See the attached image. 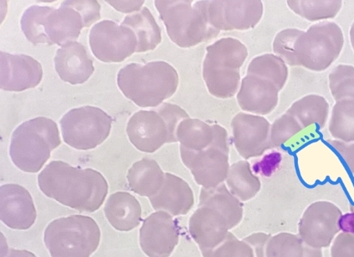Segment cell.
Segmentation results:
<instances>
[{
  "mask_svg": "<svg viewBox=\"0 0 354 257\" xmlns=\"http://www.w3.org/2000/svg\"><path fill=\"white\" fill-rule=\"evenodd\" d=\"M304 30L288 28L281 30L273 41V51L286 64L299 66L296 56V41Z\"/></svg>",
  "mask_w": 354,
  "mask_h": 257,
  "instance_id": "d590c367",
  "label": "cell"
},
{
  "mask_svg": "<svg viewBox=\"0 0 354 257\" xmlns=\"http://www.w3.org/2000/svg\"><path fill=\"white\" fill-rule=\"evenodd\" d=\"M215 124L198 120L187 118L183 120L176 130L177 142L180 146L194 151H201L214 142Z\"/></svg>",
  "mask_w": 354,
  "mask_h": 257,
  "instance_id": "83f0119b",
  "label": "cell"
},
{
  "mask_svg": "<svg viewBox=\"0 0 354 257\" xmlns=\"http://www.w3.org/2000/svg\"><path fill=\"white\" fill-rule=\"evenodd\" d=\"M266 251V257H323L322 249L310 247L300 236L288 232L271 236Z\"/></svg>",
  "mask_w": 354,
  "mask_h": 257,
  "instance_id": "4dcf8cb0",
  "label": "cell"
},
{
  "mask_svg": "<svg viewBox=\"0 0 354 257\" xmlns=\"http://www.w3.org/2000/svg\"><path fill=\"white\" fill-rule=\"evenodd\" d=\"M61 145L59 128L53 120L37 117L23 122L11 137L10 156L15 166L36 173Z\"/></svg>",
  "mask_w": 354,
  "mask_h": 257,
  "instance_id": "3957f363",
  "label": "cell"
},
{
  "mask_svg": "<svg viewBox=\"0 0 354 257\" xmlns=\"http://www.w3.org/2000/svg\"><path fill=\"white\" fill-rule=\"evenodd\" d=\"M104 212L109 222L120 231L133 230L142 221V206L136 197L127 192L109 196Z\"/></svg>",
  "mask_w": 354,
  "mask_h": 257,
  "instance_id": "603a6c76",
  "label": "cell"
},
{
  "mask_svg": "<svg viewBox=\"0 0 354 257\" xmlns=\"http://www.w3.org/2000/svg\"><path fill=\"white\" fill-rule=\"evenodd\" d=\"M333 148L343 158L348 168L354 174V143H345L340 140H328Z\"/></svg>",
  "mask_w": 354,
  "mask_h": 257,
  "instance_id": "ab89813d",
  "label": "cell"
},
{
  "mask_svg": "<svg viewBox=\"0 0 354 257\" xmlns=\"http://www.w3.org/2000/svg\"><path fill=\"white\" fill-rule=\"evenodd\" d=\"M54 64L60 79L73 85L86 82L95 72L93 60L86 48L76 41L59 48Z\"/></svg>",
  "mask_w": 354,
  "mask_h": 257,
  "instance_id": "44dd1931",
  "label": "cell"
},
{
  "mask_svg": "<svg viewBox=\"0 0 354 257\" xmlns=\"http://www.w3.org/2000/svg\"><path fill=\"white\" fill-rule=\"evenodd\" d=\"M155 5L169 39L180 48L196 46L221 32L207 22L205 1L156 0Z\"/></svg>",
  "mask_w": 354,
  "mask_h": 257,
  "instance_id": "5b68a950",
  "label": "cell"
},
{
  "mask_svg": "<svg viewBox=\"0 0 354 257\" xmlns=\"http://www.w3.org/2000/svg\"><path fill=\"white\" fill-rule=\"evenodd\" d=\"M344 41L343 30L337 23L323 21L314 24L296 41L299 66L317 72L327 70L340 56Z\"/></svg>",
  "mask_w": 354,
  "mask_h": 257,
  "instance_id": "ba28073f",
  "label": "cell"
},
{
  "mask_svg": "<svg viewBox=\"0 0 354 257\" xmlns=\"http://www.w3.org/2000/svg\"><path fill=\"white\" fill-rule=\"evenodd\" d=\"M205 2L207 22L218 32L254 28L263 15L261 0Z\"/></svg>",
  "mask_w": 354,
  "mask_h": 257,
  "instance_id": "5bb4252c",
  "label": "cell"
},
{
  "mask_svg": "<svg viewBox=\"0 0 354 257\" xmlns=\"http://www.w3.org/2000/svg\"><path fill=\"white\" fill-rule=\"evenodd\" d=\"M164 180L165 173L153 159L142 158L128 171V184L133 193L142 197H154L160 191Z\"/></svg>",
  "mask_w": 354,
  "mask_h": 257,
  "instance_id": "d4e9b609",
  "label": "cell"
},
{
  "mask_svg": "<svg viewBox=\"0 0 354 257\" xmlns=\"http://www.w3.org/2000/svg\"><path fill=\"white\" fill-rule=\"evenodd\" d=\"M109 5H111L115 10H117L122 13L130 14L132 12L139 11L142 9L145 2L144 0L140 1H106Z\"/></svg>",
  "mask_w": 354,
  "mask_h": 257,
  "instance_id": "60d3db41",
  "label": "cell"
},
{
  "mask_svg": "<svg viewBox=\"0 0 354 257\" xmlns=\"http://www.w3.org/2000/svg\"><path fill=\"white\" fill-rule=\"evenodd\" d=\"M203 76L209 93L218 99H230L239 89L241 68L248 48L234 38H223L206 48Z\"/></svg>",
  "mask_w": 354,
  "mask_h": 257,
  "instance_id": "277c9868",
  "label": "cell"
},
{
  "mask_svg": "<svg viewBox=\"0 0 354 257\" xmlns=\"http://www.w3.org/2000/svg\"><path fill=\"white\" fill-rule=\"evenodd\" d=\"M282 159V155L278 151L268 153L259 161L254 164L252 171L256 174L270 177L279 168Z\"/></svg>",
  "mask_w": 354,
  "mask_h": 257,
  "instance_id": "74e56055",
  "label": "cell"
},
{
  "mask_svg": "<svg viewBox=\"0 0 354 257\" xmlns=\"http://www.w3.org/2000/svg\"><path fill=\"white\" fill-rule=\"evenodd\" d=\"M248 75L266 79L280 91L288 82L289 71L286 64L277 55L264 54L252 60L248 67Z\"/></svg>",
  "mask_w": 354,
  "mask_h": 257,
  "instance_id": "1f68e13d",
  "label": "cell"
},
{
  "mask_svg": "<svg viewBox=\"0 0 354 257\" xmlns=\"http://www.w3.org/2000/svg\"><path fill=\"white\" fill-rule=\"evenodd\" d=\"M121 26L131 28L136 33L138 53L154 50L162 41L161 28L147 8H143L138 13L127 16Z\"/></svg>",
  "mask_w": 354,
  "mask_h": 257,
  "instance_id": "4316f807",
  "label": "cell"
},
{
  "mask_svg": "<svg viewBox=\"0 0 354 257\" xmlns=\"http://www.w3.org/2000/svg\"><path fill=\"white\" fill-rule=\"evenodd\" d=\"M1 257H37L28 250H17L5 246V251L2 249Z\"/></svg>",
  "mask_w": 354,
  "mask_h": 257,
  "instance_id": "7bdbcfd3",
  "label": "cell"
},
{
  "mask_svg": "<svg viewBox=\"0 0 354 257\" xmlns=\"http://www.w3.org/2000/svg\"><path fill=\"white\" fill-rule=\"evenodd\" d=\"M286 113L294 116L304 128L315 124L324 128L328 117L329 105L325 97L309 95L292 104Z\"/></svg>",
  "mask_w": 354,
  "mask_h": 257,
  "instance_id": "f546056e",
  "label": "cell"
},
{
  "mask_svg": "<svg viewBox=\"0 0 354 257\" xmlns=\"http://www.w3.org/2000/svg\"><path fill=\"white\" fill-rule=\"evenodd\" d=\"M270 235L258 232L239 240L231 232L221 244L212 249H201L203 257H266Z\"/></svg>",
  "mask_w": 354,
  "mask_h": 257,
  "instance_id": "cb8c5ba5",
  "label": "cell"
},
{
  "mask_svg": "<svg viewBox=\"0 0 354 257\" xmlns=\"http://www.w3.org/2000/svg\"><path fill=\"white\" fill-rule=\"evenodd\" d=\"M113 119L102 109L83 106L70 110L60 120L64 142L77 150L97 148L109 136Z\"/></svg>",
  "mask_w": 354,
  "mask_h": 257,
  "instance_id": "30bf717a",
  "label": "cell"
},
{
  "mask_svg": "<svg viewBox=\"0 0 354 257\" xmlns=\"http://www.w3.org/2000/svg\"><path fill=\"white\" fill-rule=\"evenodd\" d=\"M215 127L214 142L209 149L194 151L180 146L183 163L191 171L197 184L205 189L222 184L230 167L227 131L221 125Z\"/></svg>",
  "mask_w": 354,
  "mask_h": 257,
  "instance_id": "9c48e42d",
  "label": "cell"
},
{
  "mask_svg": "<svg viewBox=\"0 0 354 257\" xmlns=\"http://www.w3.org/2000/svg\"><path fill=\"white\" fill-rule=\"evenodd\" d=\"M342 216V211L331 202H315L303 213L298 225V236L310 247H328L340 231L339 222Z\"/></svg>",
  "mask_w": 354,
  "mask_h": 257,
  "instance_id": "7c38bea8",
  "label": "cell"
},
{
  "mask_svg": "<svg viewBox=\"0 0 354 257\" xmlns=\"http://www.w3.org/2000/svg\"><path fill=\"white\" fill-rule=\"evenodd\" d=\"M328 131L335 140L354 143V100L335 102L329 120Z\"/></svg>",
  "mask_w": 354,
  "mask_h": 257,
  "instance_id": "d6a6232c",
  "label": "cell"
},
{
  "mask_svg": "<svg viewBox=\"0 0 354 257\" xmlns=\"http://www.w3.org/2000/svg\"><path fill=\"white\" fill-rule=\"evenodd\" d=\"M0 218L10 229L26 230L37 218L32 195L17 184H5L0 189Z\"/></svg>",
  "mask_w": 354,
  "mask_h": 257,
  "instance_id": "ac0fdd59",
  "label": "cell"
},
{
  "mask_svg": "<svg viewBox=\"0 0 354 257\" xmlns=\"http://www.w3.org/2000/svg\"><path fill=\"white\" fill-rule=\"evenodd\" d=\"M149 200L156 211H167L172 216H185L194 205L191 187L179 176L171 173H165L160 191Z\"/></svg>",
  "mask_w": 354,
  "mask_h": 257,
  "instance_id": "7402d4cb",
  "label": "cell"
},
{
  "mask_svg": "<svg viewBox=\"0 0 354 257\" xmlns=\"http://www.w3.org/2000/svg\"><path fill=\"white\" fill-rule=\"evenodd\" d=\"M329 88L335 102L354 100V66L342 64L328 75Z\"/></svg>",
  "mask_w": 354,
  "mask_h": 257,
  "instance_id": "e575fe53",
  "label": "cell"
},
{
  "mask_svg": "<svg viewBox=\"0 0 354 257\" xmlns=\"http://www.w3.org/2000/svg\"><path fill=\"white\" fill-rule=\"evenodd\" d=\"M332 257H354V235L342 232L332 245Z\"/></svg>",
  "mask_w": 354,
  "mask_h": 257,
  "instance_id": "f35d334b",
  "label": "cell"
},
{
  "mask_svg": "<svg viewBox=\"0 0 354 257\" xmlns=\"http://www.w3.org/2000/svg\"><path fill=\"white\" fill-rule=\"evenodd\" d=\"M199 206L210 207L227 220L231 229L241 223L243 216L242 202L230 193L225 182L211 189H201Z\"/></svg>",
  "mask_w": 354,
  "mask_h": 257,
  "instance_id": "484cf974",
  "label": "cell"
},
{
  "mask_svg": "<svg viewBox=\"0 0 354 257\" xmlns=\"http://www.w3.org/2000/svg\"><path fill=\"white\" fill-rule=\"evenodd\" d=\"M101 231L93 218L72 216L54 220L44 242L52 257H90L100 246Z\"/></svg>",
  "mask_w": 354,
  "mask_h": 257,
  "instance_id": "8992f818",
  "label": "cell"
},
{
  "mask_svg": "<svg viewBox=\"0 0 354 257\" xmlns=\"http://www.w3.org/2000/svg\"><path fill=\"white\" fill-rule=\"evenodd\" d=\"M127 133L131 144L145 153H154L165 144L178 142L158 107L134 113L127 122Z\"/></svg>",
  "mask_w": 354,
  "mask_h": 257,
  "instance_id": "4fadbf2b",
  "label": "cell"
},
{
  "mask_svg": "<svg viewBox=\"0 0 354 257\" xmlns=\"http://www.w3.org/2000/svg\"><path fill=\"white\" fill-rule=\"evenodd\" d=\"M235 148L244 159L260 157L272 149L271 124L261 115L238 113L231 122Z\"/></svg>",
  "mask_w": 354,
  "mask_h": 257,
  "instance_id": "2e32d148",
  "label": "cell"
},
{
  "mask_svg": "<svg viewBox=\"0 0 354 257\" xmlns=\"http://www.w3.org/2000/svg\"><path fill=\"white\" fill-rule=\"evenodd\" d=\"M1 75L0 87L6 91H21L32 89L41 83L44 70L37 60L28 55L0 53Z\"/></svg>",
  "mask_w": 354,
  "mask_h": 257,
  "instance_id": "e0dca14e",
  "label": "cell"
},
{
  "mask_svg": "<svg viewBox=\"0 0 354 257\" xmlns=\"http://www.w3.org/2000/svg\"><path fill=\"white\" fill-rule=\"evenodd\" d=\"M286 3L296 15L309 21L333 19L337 16L343 6V1L341 0H288Z\"/></svg>",
  "mask_w": 354,
  "mask_h": 257,
  "instance_id": "836d02e7",
  "label": "cell"
},
{
  "mask_svg": "<svg viewBox=\"0 0 354 257\" xmlns=\"http://www.w3.org/2000/svg\"><path fill=\"white\" fill-rule=\"evenodd\" d=\"M118 84L127 99L138 106L154 108L176 93L179 75L173 66L164 61L145 65L132 63L120 69Z\"/></svg>",
  "mask_w": 354,
  "mask_h": 257,
  "instance_id": "7a4b0ae2",
  "label": "cell"
},
{
  "mask_svg": "<svg viewBox=\"0 0 354 257\" xmlns=\"http://www.w3.org/2000/svg\"><path fill=\"white\" fill-rule=\"evenodd\" d=\"M101 6L95 0L64 1L58 9L46 7L44 35L48 46L62 47L75 41L82 30L100 20Z\"/></svg>",
  "mask_w": 354,
  "mask_h": 257,
  "instance_id": "52a82bcc",
  "label": "cell"
},
{
  "mask_svg": "<svg viewBox=\"0 0 354 257\" xmlns=\"http://www.w3.org/2000/svg\"><path fill=\"white\" fill-rule=\"evenodd\" d=\"M39 187L46 197L82 212H95L108 194V183L94 169L72 166L62 161L47 164L38 177Z\"/></svg>",
  "mask_w": 354,
  "mask_h": 257,
  "instance_id": "6da1fadb",
  "label": "cell"
},
{
  "mask_svg": "<svg viewBox=\"0 0 354 257\" xmlns=\"http://www.w3.org/2000/svg\"><path fill=\"white\" fill-rule=\"evenodd\" d=\"M225 184L230 193L241 202L255 198L261 187L259 177L253 173L251 165L246 161H239L231 165Z\"/></svg>",
  "mask_w": 354,
  "mask_h": 257,
  "instance_id": "f1b7e54d",
  "label": "cell"
},
{
  "mask_svg": "<svg viewBox=\"0 0 354 257\" xmlns=\"http://www.w3.org/2000/svg\"><path fill=\"white\" fill-rule=\"evenodd\" d=\"M89 44L94 56L102 62L120 63L136 53L138 39L131 28L105 20L91 28Z\"/></svg>",
  "mask_w": 354,
  "mask_h": 257,
  "instance_id": "8fae6325",
  "label": "cell"
},
{
  "mask_svg": "<svg viewBox=\"0 0 354 257\" xmlns=\"http://www.w3.org/2000/svg\"><path fill=\"white\" fill-rule=\"evenodd\" d=\"M351 211L354 212V204L351 205Z\"/></svg>",
  "mask_w": 354,
  "mask_h": 257,
  "instance_id": "f6af8a7d",
  "label": "cell"
},
{
  "mask_svg": "<svg viewBox=\"0 0 354 257\" xmlns=\"http://www.w3.org/2000/svg\"><path fill=\"white\" fill-rule=\"evenodd\" d=\"M339 225L340 230L354 235V212L343 214L339 219Z\"/></svg>",
  "mask_w": 354,
  "mask_h": 257,
  "instance_id": "b9f144b4",
  "label": "cell"
},
{
  "mask_svg": "<svg viewBox=\"0 0 354 257\" xmlns=\"http://www.w3.org/2000/svg\"><path fill=\"white\" fill-rule=\"evenodd\" d=\"M299 122L288 113H285L271 125L270 140L272 148H279L303 130Z\"/></svg>",
  "mask_w": 354,
  "mask_h": 257,
  "instance_id": "8d00e7d4",
  "label": "cell"
},
{
  "mask_svg": "<svg viewBox=\"0 0 354 257\" xmlns=\"http://www.w3.org/2000/svg\"><path fill=\"white\" fill-rule=\"evenodd\" d=\"M231 229L227 220L210 207L198 206L189 220V232L200 250L216 248Z\"/></svg>",
  "mask_w": 354,
  "mask_h": 257,
  "instance_id": "d6986e66",
  "label": "cell"
},
{
  "mask_svg": "<svg viewBox=\"0 0 354 257\" xmlns=\"http://www.w3.org/2000/svg\"><path fill=\"white\" fill-rule=\"evenodd\" d=\"M350 37H351V46H352L353 50L354 51V22L353 23L351 28Z\"/></svg>",
  "mask_w": 354,
  "mask_h": 257,
  "instance_id": "ee69618b",
  "label": "cell"
},
{
  "mask_svg": "<svg viewBox=\"0 0 354 257\" xmlns=\"http://www.w3.org/2000/svg\"><path fill=\"white\" fill-rule=\"evenodd\" d=\"M178 225L167 211L152 213L140 229V246L149 257H169L178 245Z\"/></svg>",
  "mask_w": 354,
  "mask_h": 257,
  "instance_id": "9a60e30c",
  "label": "cell"
},
{
  "mask_svg": "<svg viewBox=\"0 0 354 257\" xmlns=\"http://www.w3.org/2000/svg\"><path fill=\"white\" fill-rule=\"evenodd\" d=\"M279 91L272 83L248 75L241 82L236 99L244 112L266 115L274 111L279 102Z\"/></svg>",
  "mask_w": 354,
  "mask_h": 257,
  "instance_id": "ffe728a7",
  "label": "cell"
}]
</instances>
